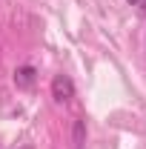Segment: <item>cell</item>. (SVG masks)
I'll use <instances>...</instances> for the list:
<instances>
[{"instance_id":"cell-1","label":"cell","mask_w":146,"mask_h":149,"mask_svg":"<svg viewBox=\"0 0 146 149\" xmlns=\"http://www.w3.org/2000/svg\"><path fill=\"white\" fill-rule=\"evenodd\" d=\"M52 97H55L57 103H66V100L74 97V83H72L69 74H57L55 80H52Z\"/></svg>"},{"instance_id":"cell-2","label":"cell","mask_w":146,"mask_h":149,"mask_svg":"<svg viewBox=\"0 0 146 149\" xmlns=\"http://www.w3.org/2000/svg\"><path fill=\"white\" fill-rule=\"evenodd\" d=\"M35 80H37V69H35V66H20L17 72H15V86L23 89V92H26V89H32V86H35Z\"/></svg>"},{"instance_id":"cell-3","label":"cell","mask_w":146,"mask_h":149,"mask_svg":"<svg viewBox=\"0 0 146 149\" xmlns=\"http://www.w3.org/2000/svg\"><path fill=\"white\" fill-rule=\"evenodd\" d=\"M83 138H86V120H74V149H83Z\"/></svg>"},{"instance_id":"cell-4","label":"cell","mask_w":146,"mask_h":149,"mask_svg":"<svg viewBox=\"0 0 146 149\" xmlns=\"http://www.w3.org/2000/svg\"><path fill=\"white\" fill-rule=\"evenodd\" d=\"M129 3H132V6H140V3H143V0H129Z\"/></svg>"},{"instance_id":"cell-5","label":"cell","mask_w":146,"mask_h":149,"mask_svg":"<svg viewBox=\"0 0 146 149\" xmlns=\"http://www.w3.org/2000/svg\"><path fill=\"white\" fill-rule=\"evenodd\" d=\"M140 12H143V15H146V0H143V3H140Z\"/></svg>"}]
</instances>
